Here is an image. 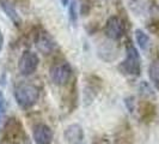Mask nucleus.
<instances>
[{
    "mask_svg": "<svg viewBox=\"0 0 159 144\" xmlns=\"http://www.w3.org/2000/svg\"><path fill=\"white\" fill-rule=\"evenodd\" d=\"M119 70L121 73L133 77H138L141 72L140 54L130 41H128L126 45V59L119 65Z\"/></svg>",
    "mask_w": 159,
    "mask_h": 144,
    "instance_id": "obj_1",
    "label": "nucleus"
},
{
    "mask_svg": "<svg viewBox=\"0 0 159 144\" xmlns=\"http://www.w3.org/2000/svg\"><path fill=\"white\" fill-rule=\"evenodd\" d=\"M15 97L19 107L28 109L37 102L40 97V90L31 83H22L15 90Z\"/></svg>",
    "mask_w": 159,
    "mask_h": 144,
    "instance_id": "obj_2",
    "label": "nucleus"
},
{
    "mask_svg": "<svg viewBox=\"0 0 159 144\" xmlns=\"http://www.w3.org/2000/svg\"><path fill=\"white\" fill-rule=\"evenodd\" d=\"M49 76L52 82L56 85H65L72 76V67L67 61H59L52 65L49 70Z\"/></svg>",
    "mask_w": 159,
    "mask_h": 144,
    "instance_id": "obj_3",
    "label": "nucleus"
},
{
    "mask_svg": "<svg viewBox=\"0 0 159 144\" xmlns=\"http://www.w3.org/2000/svg\"><path fill=\"white\" fill-rule=\"evenodd\" d=\"M104 31H105V35L109 40H120L126 31V24H125L123 18H121L119 16L109 17L107 23H105Z\"/></svg>",
    "mask_w": 159,
    "mask_h": 144,
    "instance_id": "obj_4",
    "label": "nucleus"
},
{
    "mask_svg": "<svg viewBox=\"0 0 159 144\" xmlns=\"http://www.w3.org/2000/svg\"><path fill=\"white\" fill-rule=\"evenodd\" d=\"M39 56L31 50H25L20 55L18 61V70L22 76H30L37 70L39 66Z\"/></svg>",
    "mask_w": 159,
    "mask_h": 144,
    "instance_id": "obj_5",
    "label": "nucleus"
},
{
    "mask_svg": "<svg viewBox=\"0 0 159 144\" xmlns=\"http://www.w3.org/2000/svg\"><path fill=\"white\" fill-rule=\"evenodd\" d=\"M53 130L47 124H37L34 126L32 137L36 144H50L53 142Z\"/></svg>",
    "mask_w": 159,
    "mask_h": 144,
    "instance_id": "obj_6",
    "label": "nucleus"
},
{
    "mask_svg": "<svg viewBox=\"0 0 159 144\" xmlns=\"http://www.w3.org/2000/svg\"><path fill=\"white\" fill-rule=\"evenodd\" d=\"M36 47L43 54H49L52 53L56 47V43L54 39L44 30H41L36 34V39H35Z\"/></svg>",
    "mask_w": 159,
    "mask_h": 144,
    "instance_id": "obj_7",
    "label": "nucleus"
},
{
    "mask_svg": "<svg viewBox=\"0 0 159 144\" xmlns=\"http://www.w3.org/2000/svg\"><path fill=\"white\" fill-rule=\"evenodd\" d=\"M65 139L68 144L84 143V131L79 124H71L65 130Z\"/></svg>",
    "mask_w": 159,
    "mask_h": 144,
    "instance_id": "obj_8",
    "label": "nucleus"
},
{
    "mask_svg": "<svg viewBox=\"0 0 159 144\" xmlns=\"http://www.w3.org/2000/svg\"><path fill=\"white\" fill-rule=\"evenodd\" d=\"M0 7L2 8V11L6 13V16L11 19V22L16 26L22 25V18L18 15L12 0H0Z\"/></svg>",
    "mask_w": 159,
    "mask_h": 144,
    "instance_id": "obj_9",
    "label": "nucleus"
},
{
    "mask_svg": "<svg viewBox=\"0 0 159 144\" xmlns=\"http://www.w3.org/2000/svg\"><path fill=\"white\" fill-rule=\"evenodd\" d=\"M98 55L104 61H112L117 58V48L110 42H104L98 48Z\"/></svg>",
    "mask_w": 159,
    "mask_h": 144,
    "instance_id": "obj_10",
    "label": "nucleus"
},
{
    "mask_svg": "<svg viewBox=\"0 0 159 144\" xmlns=\"http://www.w3.org/2000/svg\"><path fill=\"white\" fill-rule=\"evenodd\" d=\"M140 114L143 120H150L156 114V107L150 101H143L140 104Z\"/></svg>",
    "mask_w": 159,
    "mask_h": 144,
    "instance_id": "obj_11",
    "label": "nucleus"
},
{
    "mask_svg": "<svg viewBox=\"0 0 159 144\" xmlns=\"http://www.w3.org/2000/svg\"><path fill=\"white\" fill-rule=\"evenodd\" d=\"M148 76L151 82L159 88V58H156L148 67Z\"/></svg>",
    "mask_w": 159,
    "mask_h": 144,
    "instance_id": "obj_12",
    "label": "nucleus"
},
{
    "mask_svg": "<svg viewBox=\"0 0 159 144\" xmlns=\"http://www.w3.org/2000/svg\"><path fill=\"white\" fill-rule=\"evenodd\" d=\"M135 39L136 42L139 45V47L141 48L143 50H147L150 47V36L143 31L141 29H136L135 30Z\"/></svg>",
    "mask_w": 159,
    "mask_h": 144,
    "instance_id": "obj_13",
    "label": "nucleus"
},
{
    "mask_svg": "<svg viewBox=\"0 0 159 144\" xmlns=\"http://www.w3.org/2000/svg\"><path fill=\"white\" fill-rule=\"evenodd\" d=\"M116 144H132V136L129 132V128L122 126L116 133Z\"/></svg>",
    "mask_w": 159,
    "mask_h": 144,
    "instance_id": "obj_14",
    "label": "nucleus"
},
{
    "mask_svg": "<svg viewBox=\"0 0 159 144\" xmlns=\"http://www.w3.org/2000/svg\"><path fill=\"white\" fill-rule=\"evenodd\" d=\"M139 91H140V94H141L143 97H152V96H154L153 89H152L151 85H150L147 82H145V80H143V82L140 83V85H139Z\"/></svg>",
    "mask_w": 159,
    "mask_h": 144,
    "instance_id": "obj_15",
    "label": "nucleus"
},
{
    "mask_svg": "<svg viewBox=\"0 0 159 144\" xmlns=\"http://www.w3.org/2000/svg\"><path fill=\"white\" fill-rule=\"evenodd\" d=\"M147 29L148 31L152 32L153 35L159 37V17H154L147 23Z\"/></svg>",
    "mask_w": 159,
    "mask_h": 144,
    "instance_id": "obj_16",
    "label": "nucleus"
},
{
    "mask_svg": "<svg viewBox=\"0 0 159 144\" xmlns=\"http://www.w3.org/2000/svg\"><path fill=\"white\" fill-rule=\"evenodd\" d=\"M70 19H71V23L73 25H75L77 23V19H78V16H77V2H75V0L74 1H72L71 5H70Z\"/></svg>",
    "mask_w": 159,
    "mask_h": 144,
    "instance_id": "obj_17",
    "label": "nucleus"
},
{
    "mask_svg": "<svg viewBox=\"0 0 159 144\" xmlns=\"http://www.w3.org/2000/svg\"><path fill=\"white\" fill-rule=\"evenodd\" d=\"M80 12L81 15L86 16L89 15L90 10H91V0H80Z\"/></svg>",
    "mask_w": 159,
    "mask_h": 144,
    "instance_id": "obj_18",
    "label": "nucleus"
},
{
    "mask_svg": "<svg viewBox=\"0 0 159 144\" xmlns=\"http://www.w3.org/2000/svg\"><path fill=\"white\" fill-rule=\"evenodd\" d=\"M125 104L128 108V111L130 113L134 112V97L133 96H128L125 98Z\"/></svg>",
    "mask_w": 159,
    "mask_h": 144,
    "instance_id": "obj_19",
    "label": "nucleus"
},
{
    "mask_svg": "<svg viewBox=\"0 0 159 144\" xmlns=\"http://www.w3.org/2000/svg\"><path fill=\"white\" fill-rule=\"evenodd\" d=\"M15 144H31V142H30L29 137L26 136L25 133H24V135L20 137V138H18V139H17L16 142H15Z\"/></svg>",
    "mask_w": 159,
    "mask_h": 144,
    "instance_id": "obj_20",
    "label": "nucleus"
},
{
    "mask_svg": "<svg viewBox=\"0 0 159 144\" xmlns=\"http://www.w3.org/2000/svg\"><path fill=\"white\" fill-rule=\"evenodd\" d=\"M4 107H5V97H4V94L0 91V112L4 111Z\"/></svg>",
    "mask_w": 159,
    "mask_h": 144,
    "instance_id": "obj_21",
    "label": "nucleus"
},
{
    "mask_svg": "<svg viewBox=\"0 0 159 144\" xmlns=\"http://www.w3.org/2000/svg\"><path fill=\"white\" fill-rule=\"evenodd\" d=\"M2 46H4V36H2V34L0 31V52L2 49Z\"/></svg>",
    "mask_w": 159,
    "mask_h": 144,
    "instance_id": "obj_22",
    "label": "nucleus"
},
{
    "mask_svg": "<svg viewBox=\"0 0 159 144\" xmlns=\"http://www.w3.org/2000/svg\"><path fill=\"white\" fill-rule=\"evenodd\" d=\"M68 2H70V0H61V4H62L64 6H67V5H68Z\"/></svg>",
    "mask_w": 159,
    "mask_h": 144,
    "instance_id": "obj_23",
    "label": "nucleus"
}]
</instances>
